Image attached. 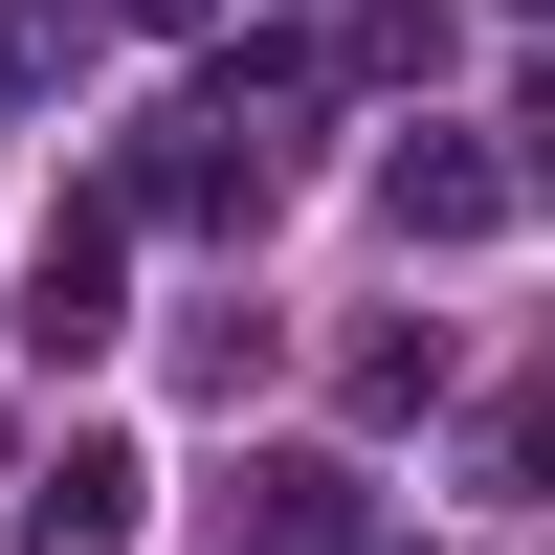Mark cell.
I'll list each match as a JSON object with an SVG mask.
<instances>
[{"instance_id":"cell-8","label":"cell","mask_w":555,"mask_h":555,"mask_svg":"<svg viewBox=\"0 0 555 555\" xmlns=\"http://www.w3.org/2000/svg\"><path fill=\"white\" fill-rule=\"evenodd\" d=\"M512 23H555V0H512Z\"/></svg>"},{"instance_id":"cell-5","label":"cell","mask_w":555,"mask_h":555,"mask_svg":"<svg viewBox=\"0 0 555 555\" xmlns=\"http://www.w3.org/2000/svg\"><path fill=\"white\" fill-rule=\"evenodd\" d=\"M67 67V0H0V89H44Z\"/></svg>"},{"instance_id":"cell-3","label":"cell","mask_w":555,"mask_h":555,"mask_svg":"<svg viewBox=\"0 0 555 555\" xmlns=\"http://www.w3.org/2000/svg\"><path fill=\"white\" fill-rule=\"evenodd\" d=\"M378 222H400V245H489V222H512V156H467V133H400V156H378Z\"/></svg>"},{"instance_id":"cell-1","label":"cell","mask_w":555,"mask_h":555,"mask_svg":"<svg viewBox=\"0 0 555 555\" xmlns=\"http://www.w3.org/2000/svg\"><path fill=\"white\" fill-rule=\"evenodd\" d=\"M133 334V222L89 201V222H44V267H23V356H112Z\"/></svg>"},{"instance_id":"cell-2","label":"cell","mask_w":555,"mask_h":555,"mask_svg":"<svg viewBox=\"0 0 555 555\" xmlns=\"http://www.w3.org/2000/svg\"><path fill=\"white\" fill-rule=\"evenodd\" d=\"M133 489H156L133 444H44V467L0 489V555H133Z\"/></svg>"},{"instance_id":"cell-6","label":"cell","mask_w":555,"mask_h":555,"mask_svg":"<svg viewBox=\"0 0 555 555\" xmlns=\"http://www.w3.org/2000/svg\"><path fill=\"white\" fill-rule=\"evenodd\" d=\"M112 23H156V44H201V23H222V0H112Z\"/></svg>"},{"instance_id":"cell-4","label":"cell","mask_w":555,"mask_h":555,"mask_svg":"<svg viewBox=\"0 0 555 555\" xmlns=\"http://www.w3.org/2000/svg\"><path fill=\"white\" fill-rule=\"evenodd\" d=\"M245 555H378L356 467H245Z\"/></svg>"},{"instance_id":"cell-7","label":"cell","mask_w":555,"mask_h":555,"mask_svg":"<svg viewBox=\"0 0 555 555\" xmlns=\"http://www.w3.org/2000/svg\"><path fill=\"white\" fill-rule=\"evenodd\" d=\"M512 201H555V89H533V178H512Z\"/></svg>"}]
</instances>
